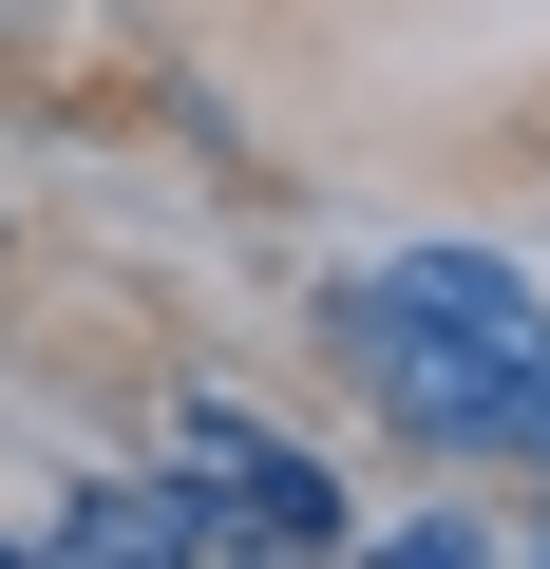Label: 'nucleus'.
I'll list each match as a JSON object with an SVG mask.
<instances>
[{
    "mask_svg": "<svg viewBox=\"0 0 550 569\" xmlns=\"http://www.w3.org/2000/svg\"><path fill=\"white\" fill-rule=\"evenodd\" d=\"M399 284H418V305H456V323H493V342H550V284L493 266V247H418Z\"/></svg>",
    "mask_w": 550,
    "mask_h": 569,
    "instance_id": "nucleus-3",
    "label": "nucleus"
},
{
    "mask_svg": "<svg viewBox=\"0 0 550 569\" xmlns=\"http://www.w3.org/2000/svg\"><path fill=\"white\" fill-rule=\"evenodd\" d=\"M171 456H190V493H228L266 550H342V493H323V456H286L247 399H190V418H171Z\"/></svg>",
    "mask_w": 550,
    "mask_h": 569,
    "instance_id": "nucleus-2",
    "label": "nucleus"
},
{
    "mask_svg": "<svg viewBox=\"0 0 550 569\" xmlns=\"http://www.w3.org/2000/svg\"><path fill=\"white\" fill-rule=\"evenodd\" d=\"M342 361H361V399H380L399 437H437V456H531V475H550V342H493V323L418 305V284L380 266V284H342Z\"/></svg>",
    "mask_w": 550,
    "mask_h": 569,
    "instance_id": "nucleus-1",
    "label": "nucleus"
}]
</instances>
